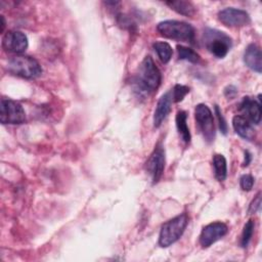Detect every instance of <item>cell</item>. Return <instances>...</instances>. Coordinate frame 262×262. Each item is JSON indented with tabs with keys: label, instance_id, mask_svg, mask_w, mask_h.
Masks as SVG:
<instances>
[{
	"label": "cell",
	"instance_id": "cell-1",
	"mask_svg": "<svg viewBox=\"0 0 262 262\" xmlns=\"http://www.w3.org/2000/svg\"><path fill=\"white\" fill-rule=\"evenodd\" d=\"M134 87L139 94H150L161 85L162 74L152 58L147 55L141 61L134 77Z\"/></svg>",
	"mask_w": 262,
	"mask_h": 262
},
{
	"label": "cell",
	"instance_id": "cell-17",
	"mask_svg": "<svg viewBox=\"0 0 262 262\" xmlns=\"http://www.w3.org/2000/svg\"><path fill=\"white\" fill-rule=\"evenodd\" d=\"M213 169L215 177L218 181L222 182L227 176V163L223 155L216 154L213 157Z\"/></svg>",
	"mask_w": 262,
	"mask_h": 262
},
{
	"label": "cell",
	"instance_id": "cell-15",
	"mask_svg": "<svg viewBox=\"0 0 262 262\" xmlns=\"http://www.w3.org/2000/svg\"><path fill=\"white\" fill-rule=\"evenodd\" d=\"M232 127L237 135H239L242 138L252 141L256 137L255 129L251 122H249L245 117L243 116H234L232 119Z\"/></svg>",
	"mask_w": 262,
	"mask_h": 262
},
{
	"label": "cell",
	"instance_id": "cell-23",
	"mask_svg": "<svg viewBox=\"0 0 262 262\" xmlns=\"http://www.w3.org/2000/svg\"><path fill=\"white\" fill-rule=\"evenodd\" d=\"M215 115L217 117V120H218V125H219V129L220 131L226 135L227 134V131H228V126H227V123H226V120L224 119V116L219 107V105H215Z\"/></svg>",
	"mask_w": 262,
	"mask_h": 262
},
{
	"label": "cell",
	"instance_id": "cell-26",
	"mask_svg": "<svg viewBox=\"0 0 262 262\" xmlns=\"http://www.w3.org/2000/svg\"><path fill=\"white\" fill-rule=\"evenodd\" d=\"M236 93H237V89L232 85H229L224 89V95L227 98H234Z\"/></svg>",
	"mask_w": 262,
	"mask_h": 262
},
{
	"label": "cell",
	"instance_id": "cell-7",
	"mask_svg": "<svg viewBox=\"0 0 262 262\" xmlns=\"http://www.w3.org/2000/svg\"><path fill=\"white\" fill-rule=\"evenodd\" d=\"M0 120L2 124H23L26 122L25 110L20 103L8 98H2Z\"/></svg>",
	"mask_w": 262,
	"mask_h": 262
},
{
	"label": "cell",
	"instance_id": "cell-18",
	"mask_svg": "<svg viewBox=\"0 0 262 262\" xmlns=\"http://www.w3.org/2000/svg\"><path fill=\"white\" fill-rule=\"evenodd\" d=\"M166 4L171 7V9L175 10L177 13L185 15V16H192L195 13V7L191 2L188 1H168Z\"/></svg>",
	"mask_w": 262,
	"mask_h": 262
},
{
	"label": "cell",
	"instance_id": "cell-12",
	"mask_svg": "<svg viewBox=\"0 0 262 262\" xmlns=\"http://www.w3.org/2000/svg\"><path fill=\"white\" fill-rule=\"evenodd\" d=\"M238 110L243 113V117H245L252 124H259L261 121V102L260 95H258V100L245 96L239 102Z\"/></svg>",
	"mask_w": 262,
	"mask_h": 262
},
{
	"label": "cell",
	"instance_id": "cell-20",
	"mask_svg": "<svg viewBox=\"0 0 262 262\" xmlns=\"http://www.w3.org/2000/svg\"><path fill=\"white\" fill-rule=\"evenodd\" d=\"M177 53H178V58L182 60L189 61L191 63H198L201 59L200 55L191 48L185 47L183 45H177Z\"/></svg>",
	"mask_w": 262,
	"mask_h": 262
},
{
	"label": "cell",
	"instance_id": "cell-5",
	"mask_svg": "<svg viewBox=\"0 0 262 262\" xmlns=\"http://www.w3.org/2000/svg\"><path fill=\"white\" fill-rule=\"evenodd\" d=\"M187 223L188 216L186 213H182L166 221L160 230L159 245L162 248H167L176 243L183 234Z\"/></svg>",
	"mask_w": 262,
	"mask_h": 262
},
{
	"label": "cell",
	"instance_id": "cell-8",
	"mask_svg": "<svg viewBox=\"0 0 262 262\" xmlns=\"http://www.w3.org/2000/svg\"><path fill=\"white\" fill-rule=\"evenodd\" d=\"M165 149L161 143H158L145 163V170L150 175L152 184L158 183L161 179L165 169Z\"/></svg>",
	"mask_w": 262,
	"mask_h": 262
},
{
	"label": "cell",
	"instance_id": "cell-24",
	"mask_svg": "<svg viewBox=\"0 0 262 262\" xmlns=\"http://www.w3.org/2000/svg\"><path fill=\"white\" fill-rule=\"evenodd\" d=\"M241 188L245 191H250L254 185V177L251 174H244L239 178Z\"/></svg>",
	"mask_w": 262,
	"mask_h": 262
},
{
	"label": "cell",
	"instance_id": "cell-16",
	"mask_svg": "<svg viewBox=\"0 0 262 262\" xmlns=\"http://www.w3.org/2000/svg\"><path fill=\"white\" fill-rule=\"evenodd\" d=\"M175 122H176V128H177L179 136L181 137L182 141L185 144H188L190 142L191 135H190L189 128L187 126V114H186V112L185 111H178L177 114H176Z\"/></svg>",
	"mask_w": 262,
	"mask_h": 262
},
{
	"label": "cell",
	"instance_id": "cell-27",
	"mask_svg": "<svg viewBox=\"0 0 262 262\" xmlns=\"http://www.w3.org/2000/svg\"><path fill=\"white\" fill-rule=\"evenodd\" d=\"M252 161V155L250 154L249 150L245 151V157H244V163H243V167H247Z\"/></svg>",
	"mask_w": 262,
	"mask_h": 262
},
{
	"label": "cell",
	"instance_id": "cell-3",
	"mask_svg": "<svg viewBox=\"0 0 262 262\" xmlns=\"http://www.w3.org/2000/svg\"><path fill=\"white\" fill-rule=\"evenodd\" d=\"M157 30L161 36L167 39L189 43H193L194 41V29L185 21L175 19L164 20L158 24Z\"/></svg>",
	"mask_w": 262,
	"mask_h": 262
},
{
	"label": "cell",
	"instance_id": "cell-11",
	"mask_svg": "<svg viewBox=\"0 0 262 262\" xmlns=\"http://www.w3.org/2000/svg\"><path fill=\"white\" fill-rule=\"evenodd\" d=\"M28 37L25 33L19 31H9L2 39V46L5 50L20 54L28 48Z\"/></svg>",
	"mask_w": 262,
	"mask_h": 262
},
{
	"label": "cell",
	"instance_id": "cell-6",
	"mask_svg": "<svg viewBox=\"0 0 262 262\" xmlns=\"http://www.w3.org/2000/svg\"><path fill=\"white\" fill-rule=\"evenodd\" d=\"M194 118L196 125L207 142H212L215 138V125L213 114L205 103H199L194 108Z\"/></svg>",
	"mask_w": 262,
	"mask_h": 262
},
{
	"label": "cell",
	"instance_id": "cell-2",
	"mask_svg": "<svg viewBox=\"0 0 262 262\" xmlns=\"http://www.w3.org/2000/svg\"><path fill=\"white\" fill-rule=\"evenodd\" d=\"M7 70L14 76L29 80L36 79L42 74L40 63L34 57L25 54L12 56L7 62Z\"/></svg>",
	"mask_w": 262,
	"mask_h": 262
},
{
	"label": "cell",
	"instance_id": "cell-21",
	"mask_svg": "<svg viewBox=\"0 0 262 262\" xmlns=\"http://www.w3.org/2000/svg\"><path fill=\"white\" fill-rule=\"evenodd\" d=\"M254 229H255V222L254 220L250 219L244 226L243 232H242V236H241V246L243 248H246L249 243L251 242V238L253 236L254 233Z\"/></svg>",
	"mask_w": 262,
	"mask_h": 262
},
{
	"label": "cell",
	"instance_id": "cell-13",
	"mask_svg": "<svg viewBox=\"0 0 262 262\" xmlns=\"http://www.w3.org/2000/svg\"><path fill=\"white\" fill-rule=\"evenodd\" d=\"M173 102L172 93L171 91H168L164 93L158 100L155 113H154V126L156 128L160 127L166 117L169 115L171 111V105Z\"/></svg>",
	"mask_w": 262,
	"mask_h": 262
},
{
	"label": "cell",
	"instance_id": "cell-25",
	"mask_svg": "<svg viewBox=\"0 0 262 262\" xmlns=\"http://www.w3.org/2000/svg\"><path fill=\"white\" fill-rule=\"evenodd\" d=\"M260 206H261V192L259 191L256 194V196L253 199V201L250 203L248 213L249 214H255L257 211L260 210Z\"/></svg>",
	"mask_w": 262,
	"mask_h": 262
},
{
	"label": "cell",
	"instance_id": "cell-9",
	"mask_svg": "<svg viewBox=\"0 0 262 262\" xmlns=\"http://www.w3.org/2000/svg\"><path fill=\"white\" fill-rule=\"evenodd\" d=\"M218 19L226 27L241 28L251 23V17L246 10L227 7L218 12Z\"/></svg>",
	"mask_w": 262,
	"mask_h": 262
},
{
	"label": "cell",
	"instance_id": "cell-14",
	"mask_svg": "<svg viewBox=\"0 0 262 262\" xmlns=\"http://www.w3.org/2000/svg\"><path fill=\"white\" fill-rule=\"evenodd\" d=\"M244 62L252 71L260 74L262 71V53L257 44L251 43L244 52Z\"/></svg>",
	"mask_w": 262,
	"mask_h": 262
},
{
	"label": "cell",
	"instance_id": "cell-4",
	"mask_svg": "<svg viewBox=\"0 0 262 262\" xmlns=\"http://www.w3.org/2000/svg\"><path fill=\"white\" fill-rule=\"evenodd\" d=\"M203 42L207 50L217 58L225 57L232 46V40L227 34L211 28L205 29Z\"/></svg>",
	"mask_w": 262,
	"mask_h": 262
},
{
	"label": "cell",
	"instance_id": "cell-19",
	"mask_svg": "<svg viewBox=\"0 0 262 262\" xmlns=\"http://www.w3.org/2000/svg\"><path fill=\"white\" fill-rule=\"evenodd\" d=\"M152 47L163 63H167L170 61L172 54H173V50L169 43L164 42V41L156 42V43H154Z\"/></svg>",
	"mask_w": 262,
	"mask_h": 262
},
{
	"label": "cell",
	"instance_id": "cell-10",
	"mask_svg": "<svg viewBox=\"0 0 262 262\" xmlns=\"http://www.w3.org/2000/svg\"><path fill=\"white\" fill-rule=\"evenodd\" d=\"M228 231V227L223 222H212L206 225L200 234V244L203 248H209L217 241L221 239Z\"/></svg>",
	"mask_w": 262,
	"mask_h": 262
},
{
	"label": "cell",
	"instance_id": "cell-22",
	"mask_svg": "<svg viewBox=\"0 0 262 262\" xmlns=\"http://www.w3.org/2000/svg\"><path fill=\"white\" fill-rule=\"evenodd\" d=\"M189 92V87L185 85H180L176 84L171 91L172 93V98L174 102H180L183 100V98L186 96V94Z\"/></svg>",
	"mask_w": 262,
	"mask_h": 262
},
{
	"label": "cell",
	"instance_id": "cell-28",
	"mask_svg": "<svg viewBox=\"0 0 262 262\" xmlns=\"http://www.w3.org/2000/svg\"><path fill=\"white\" fill-rule=\"evenodd\" d=\"M4 28H5V20H4V16L1 15V32L4 31Z\"/></svg>",
	"mask_w": 262,
	"mask_h": 262
}]
</instances>
